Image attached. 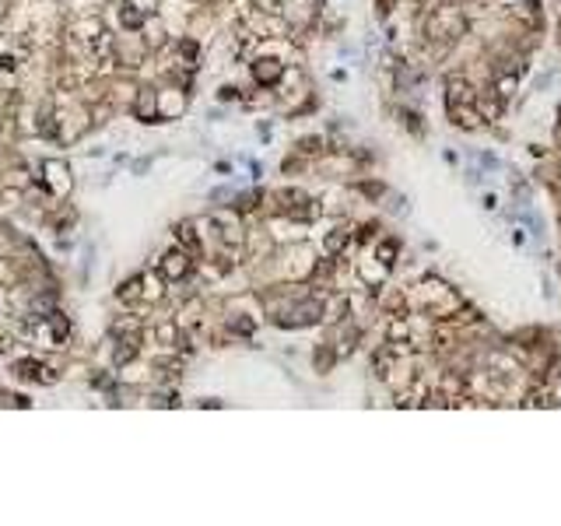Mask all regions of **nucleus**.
<instances>
[{"instance_id": "nucleus-2", "label": "nucleus", "mask_w": 561, "mask_h": 526, "mask_svg": "<svg viewBox=\"0 0 561 526\" xmlns=\"http://www.w3.org/2000/svg\"><path fill=\"white\" fill-rule=\"evenodd\" d=\"M277 74H280V67H277L274 60H260V64H256V78H260V81H274Z\"/></svg>"}, {"instance_id": "nucleus-3", "label": "nucleus", "mask_w": 561, "mask_h": 526, "mask_svg": "<svg viewBox=\"0 0 561 526\" xmlns=\"http://www.w3.org/2000/svg\"><path fill=\"white\" fill-rule=\"evenodd\" d=\"M151 99H155V95H151V92H144V99H141V106H137V109H141V116H144V120H148V116H151Z\"/></svg>"}, {"instance_id": "nucleus-1", "label": "nucleus", "mask_w": 561, "mask_h": 526, "mask_svg": "<svg viewBox=\"0 0 561 526\" xmlns=\"http://www.w3.org/2000/svg\"><path fill=\"white\" fill-rule=\"evenodd\" d=\"M169 278H179L183 271H186V263H183V256L179 253H172V256H165V267H162Z\"/></svg>"}]
</instances>
